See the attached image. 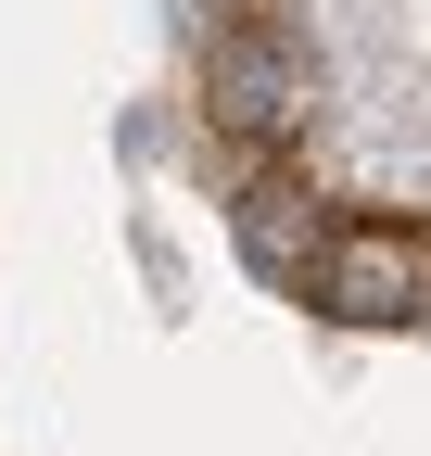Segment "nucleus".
I'll use <instances>...</instances> for the list:
<instances>
[{
    "label": "nucleus",
    "mask_w": 431,
    "mask_h": 456,
    "mask_svg": "<svg viewBox=\"0 0 431 456\" xmlns=\"http://www.w3.org/2000/svg\"><path fill=\"white\" fill-rule=\"evenodd\" d=\"M317 305L355 317V330H406V317H431V241H419V228H394V216L330 228V254H317Z\"/></svg>",
    "instance_id": "obj_1"
},
{
    "label": "nucleus",
    "mask_w": 431,
    "mask_h": 456,
    "mask_svg": "<svg viewBox=\"0 0 431 456\" xmlns=\"http://www.w3.org/2000/svg\"><path fill=\"white\" fill-rule=\"evenodd\" d=\"M203 114L229 140H292L305 114H317V77H305V51L280 38V26H216V77H203Z\"/></svg>",
    "instance_id": "obj_2"
},
{
    "label": "nucleus",
    "mask_w": 431,
    "mask_h": 456,
    "mask_svg": "<svg viewBox=\"0 0 431 456\" xmlns=\"http://www.w3.org/2000/svg\"><path fill=\"white\" fill-rule=\"evenodd\" d=\"M241 254H254V266H280V279H292V266L317 279L330 228H317V203H305L292 178H254V191H241Z\"/></svg>",
    "instance_id": "obj_3"
}]
</instances>
